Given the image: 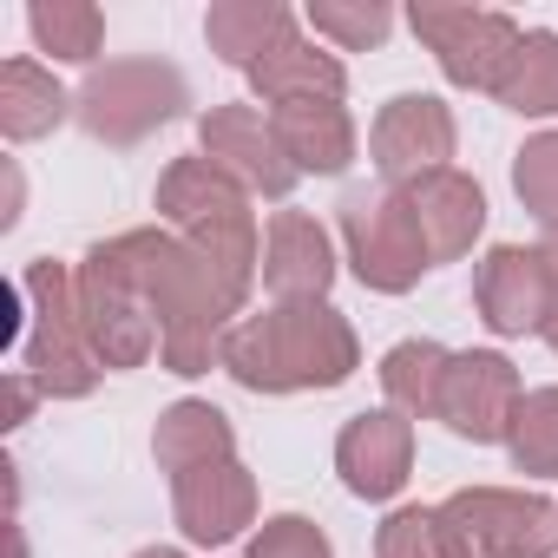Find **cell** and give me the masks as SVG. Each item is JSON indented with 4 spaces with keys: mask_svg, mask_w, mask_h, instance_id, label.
I'll list each match as a JSON object with an SVG mask.
<instances>
[{
    "mask_svg": "<svg viewBox=\"0 0 558 558\" xmlns=\"http://www.w3.org/2000/svg\"><path fill=\"white\" fill-rule=\"evenodd\" d=\"M27 34L40 53H53L66 66H93L106 47V14L93 0H40V8H27Z\"/></svg>",
    "mask_w": 558,
    "mask_h": 558,
    "instance_id": "obj_25",
    "label": "cell"
},
{
    "mask_svg": "<svg viewBox=\"0 0 558 558\" xmlns=\"http://www.w3.org/2000/svg\"><path fill=\"white\" fill-rule=\"evenodd\" d=\"M132 276H138V290L151 303V323H158V362L171 375H204L217 355H223V336L236 329L230 316H243V290L230 283V276L197 256L178 230H125L119 236Z\"/></svg>",
    "mask_w": 558,
    "mask_h": 558,
    "instance_id": "obj_1",
    "label": "cell"
},
{
    "mask_svg": "<svg viewBox=\"0 0 558 558\" xmlns=\"http://www.w3.org/2000/svg\"><path fill=\"white\" fill-rule=\"evenodd\" d=\"M453 138H460V125H453V112L434 93H401V99H388L375 112L368 151H375V171L401 191V184H414L427 171H447Z\"/></svg>",
    "mask_w": 558,
    "mask_h": 558,
    "instance_id": "obj_13",
    "label": "cell"
},
{
    "mask_svg": "<svg viewBox=\"0 0 558 558\" xmlns=\"http://www.w3.org/2000/svg\"><path fill=\"white\" fill-rule=\"evenodd\" d=\"M473 310L493 336H545V323L558 316L545 256L525 243H493L473 269Z\"/></svg>",
    "mask_w": 558,
    "mask_h": 558,
    "instance_id": "obj_11",
    "label": "cell"
},
{
    "mask_svg": "<svg viewBox=\"0 0 558 558\" xmlns=\"http://www.w3.org/2000/svg\"><path fill=\"white\" fill-rule=\"evenodd\" d=\"M151 453L158 466L178 480V473H197V466H217V460H236V427L223 408L210 401H171L151 427Z\"/></svg>",
    "mask_w": 558,
    "mask_h": 558,
    "instance_id": "obj_20",
    "label": "cell"
},
{
    "mask_svg": "<svg viewBox=\"0 0 558 558\" xmlns=\"http://www.w3.org/2000/svg\"><path fill=\"white\" fill-rule=\"evenodd\" d=\"M408 191V204H414V223H421V236H427V250H434V263H460L473 243H480V230H486V191L466 178V171H427V178H414V184H401Z\"/></svg>",
    "mask_w": 558,
    "mask_h": 558,
    "instance_id": "obj_17",
    "label": "cell"
},
{
    "mask_svg": "<svg viewBox=\"0 0 558 558\" xmlns=\"http://www.w3.org/2000/svg\"><path fill=\"white\" fill-rule=\"evenodd\" d=\"M538 256H545V269H551V290H558V223L545 230V243H538Z\"/></svg>",
    "mask_w": 558,
    "mask_h": 558,
    "instance_id": "obj_31",
    "label": "cell"
},
{
    "mask_svg": "<svg viewBox=\"0 0 558 558\" xmlns=\"http://www.w3.org/2000/svg\"><path fill=\"white\" fill-rule=\"evenodd\" d=\"M512 466L519 473H558V381L532 388L512 414Z\"/></svg>",
    "mask_w": 558,
    "mask_h": 558,
    "instance_id": "obj_27",
    "label": "cell"
},
{
    "mask_svg": "<svg viewBox=\"0 0 558 558\" xmlns=\"http://www.w3.org/2000/svg\"><path fill=\"white\" fill-rule=\"evenodd\" d=\"M375 558H453L447 532H440V512L434 506H401L388 512V525L375 532Z\"/></svg>",
    "mask_w": 558,
    "mask_h": 558,
    "instance_id": "obj_29",
    "label": "cell"
},
{
    "mask_svg": "<svg viewBox=\"0 0 558 558\" xmlns=\"http://www.w3.org/2000/svg\"><path fill=\"white\" fill-rule=\"evenodd\" d=\"M493 99L506 112H519V119H558V34L551 27H532L519 40V53H512Z\"/></svg>",
    "mask_w": 558,
    "mask_h": 558,
    "instance_id": "obj_24",
    "label": "cell"
},
{
    "mask_svg": "<svg viewBox=\"0 0 558 558\" xmlns=\"http://www.w3.org/2000/svg\"><path fill=\"white\" fill-rule=\"evenodd\" d=\"M73 283H80V316H86V336H93L99 362L106 368H145L158 355V323H151V303L138 290L119 236L86 250V263L73 269Z\"/></svg>",
    "mask_w": 558,
    "mask_h": 558,
    "instance_id": "obj_8",
    "label": "cell"
},
{
    "mask_svg": "<svg viewBox=\"0 0 558 558\" xmlns=\"http://www.w3.org/2000/svg\"><path fill=\"white\" fill-rule=\"evenodd\" d=\"M512 191H519V204H525L545 230L558 223V132H538V138L519 145V158H512Z\"/></svg>",
    "mask_w": 558,
    "mask_h": 558,
    "instance_id": "obj_28",
    "label": "cell"
},
{
    "mask_svg": "<svg viewBox=\"0 0 558 558\" xmlns=\"http://www.w3.org/2000/svg\"><path fill=\"white\" fill-rule=\"evenodd\" d=\"M269 125L283 138L296 171L316 178H342L355 165V119L342 99H290V106H269Z\"/></svg>",
    "mask_w": 558,
    "mask_h": 558,
    "instance_id": "obj_18",
    "label": "cell"
},
{
    "mask_svg": "<svg viewBox=\"0 0 558 558\" xmlns=\"http://www.w3.org/2000/svg\"><path fill=\"white\" fill-rule=\"evenodd\" d=\"M447 368H453V355L440 342H427V336L421 342H395L381 355V395H388V408L408 414V421H434L440 414Z\"/></svg>",
    "mask_w": 558,
    "mask_h": 558,
    "instance_id": "obj_23",
    "label": "cell"
},
{
    "mask_svg": "<svg viewBox=\"0 0 558 558\" xmlns=\"http://www.w3.org/2000/svg\"><path fill=\"white\" fill-rule=\"evenodd\" d=\"M66 112H73V99L40 60H8L0 66V132H8L14 145L47 138Z\"/></svg>",
    "mask_w": 558,
    "mask_h": 558,
    "instance_id": "obj_22",
    "label": "cell"
},
{
    "mask_svg": "<svg viewBox=\"0 0 558 558\" xmlns=\"http://www.w3.org/2000/svg\"><path fill=\"white\" fill-rule=\"evenodd\" d=\"M310 27L329 47L362 53V47H381L395 34V8H381V0H310Z\"/></svg>",
    "mask_w": 558,
    "mask_h": 558,
    "instance_id": "obj_26",
    "label": "cell"
},
{
    "mask_svg": "<svg viewBox=\"0 0 558 558\" xmlns=\"http://www.w3.org/2000/svg\"><path fill=\"white\" fill-rule=\"evenodd\" d=\"M408 27L440 60V73L466 93H499V80L525 40V27L493 8H408Z\"/></svg>",
    "mask_w": 558,
    "mask_h": 558,
    "instance_id": "obj_9",
    "label": "cell"
},
{
    "mask_svg": "<svg viewBox=\"0 0 558 558\" xmlns=\"http://www.w3.org/2000/svg\"><path fill=\"white\" fill-rule=\"evenodd\" d=\"M217 368L250 395H310L342 388L362 368V342L336 303H269L223 336Z\"/></svg>",
    "mask_w": 558,
    "mask_h": 558,
    "instance_id": "obj_2",
    "label": "cell"
},
{
    "mask_svg": "<svg viewBox=\"0 0 558 558\" xmlns=\"http://www.w3.org/2000/svg\"><path fill=\"white\" fill-rule=\"evenodd\" d=\"M184 106H191V86L165 60H112V66H93L86 86L73 93V119L86 125V138L119 145V151L138 145V138H151L158 125H171Z\"/></svg>",
    "mask_w": 558,
    "mask_h": 558,
    "instance_id": "obj_6",
    "label": "cell"
},
{
    "mask_svg": "<svg viewBox=\"0 0 558 558\" xmlns=\"http://www.w3.org/2000/svg\"><path fill=\"white\" fill-rule=\"evenodd\" d=\"M243 558H336V551H329V532L316 519L283 512V519H263L256 525V538H250Z\"/></svg>",
    "mask_w": 558,
    "mask_h": 558,
    "instance_id": "obj_30",
    "label": "cell"
},
{
    "mask_svg": "<svg viewBox=\"0 0 558 558\" xmlns=\"http://www.w3.org/2000/svg\"><path fill=\"white\" fill-rule=\"evenodd\" d=\"M21 296H27V342H21V368L40 381L47 401H80L99 388L106 362L86 336V316H80V283L73 269L53 263V256H34L21 269Z\"/></svg>",
    "mask_w": 558,
    "mask_h": 558,
    "instance_id": "obj_4",
    "label": "cell"
},
{
    "mask_svg": "<svg viewBox=\"0 0 558 558\" xmlns=\"http://www.w3.org/2000/svg\"><path fill=\"white\" fill-rule=\"evenodd\" d=\"M158 217L250 296L263 250H256V210L243 184H230L210 158H171V171L158 178Z\"/></svg>",
    "mask_w": 558,
    "mask_h": 558,
    "instance_id": "obj_3",
    "label": "cell"
},
{
    "mask_svg": "<svg viewBox=\"0 0 558 558\" xmlns=\"http://www.w3.org/2000/svg\"><path fill=\"white\" fill-rule=\"evenodd\" d=\"M171 512H178V532L191 545H230L256 519V480H250L243 460H217V466L178 473L171 480Z\"/></svg>",
    "mask_w": 558,
    "mask_h": 558,
    "instance_id": "obj_16",
    "label": "cell"
},
{
    "mask_svg": "<svg viewBox=\"0 0 558 558\" xmlns=\"http://www.w3.org/2000/svg\"><path fill=\"white\" fill-rule=\"evenodd\" d=\"M197 158H210L230 184H243L250 197H290L296 191V165L283 151V138H276L269 112L256 106H210L197 119Z\"/></svg>",
    "mask_w": 558,
    "mask_h": 558,
    "instance_id": "obj_10",
    "label": "cell"
},
{
    "mask_svg": "<svg viewBox=\"0 0 558 558\" xmlns=\"http://www.w3.org/2000/svg\"><path fill=\"white\" fill-rule=\"evenodd\" d=\"M525 388H519V368L499 355V349H466L453 355L447 368V388H440V414L460 440L473 447H493V440H512V414H519Z\"/></svg>",
    "mask_w": 558,
    "mask_h": 558,
    "instance_id": "obj_12",
    "label": "cell"
},
{
    "mask_svg": "<svg viewBox=\"0 0 558 558\" xmlns=\"http://www.w3.org/2000/svg\"><path fill=\"white\" fill-rule=\"evenodd\" d=\"M283 34H296V14L283 8V0H217V8L204 14V40L223 66L250 73Z\"/></svg>",
    "mask_w": 558,
    "mask_h": 558,
    "instance_id": "obj_21",
    "label": "cell"
},
{
    "mask_svg": "<svg viewBox=\"0 0 558 558\" xmlns=\"http://www.w3.org/2000/svg\"><path fill=\"white\" fill-rule=\"evenodd\" d=\"M453 558H558V499L512 486H460L440 506Z\"/></svg>",
    "mask_w": 558,
    "mask_h": 558,
    "instance_id": "obj_5",
    "label": "cell"
},
{
    "mask_svg": "<svg viewBox=\"0 0 558 558\" xmlns=\"http://www.w3.org/2000/svg\"><path fill=\"white\" fill-rule=\"evenodd\" d=\"M545 342H551V355H558V316H551V323H545Z\"/></svg>",
    "mask_w": 558,
    "mask_h": 558,
    "instance_id": "obj_33",
    "label": "cell"
},
{
    "mask_svg": "<svg viewBox=\"0 0 558 558\" xmlns=\"http://www.w3.org/2000/svg\"><path fill=\"white\" fill-rule=\"evenodd\" d=\"M342 243H349V269L375 296H408L434 269V250H427V236L414 223V204L395 184L342 197Z\"/></svg>",
    "mask_w": 558,
    "mask_h": 558,
    "instance_id": "obj_7",
    "label": "cell"
},
{
    "mask_svg": "<svg viewBox=\"0 0 558 558\" xmlns=\"http://www.w3.org/2000/svg\"><path fill=\"white\" fill-rule=\"evenodd\" d=\"M336 473L355 499H395L414 473V421L395 408H368L336 434Z\"/></svg>",
    "mask_w": 558,
    "mask_h": 558,
    "instance_id": "obj_14",
    "label": "cell"
},
{
    "mask_svg": "<svg viewBox=\"0 0 558 558\" xmlns=\"http://www.w3.org/2000/svg\"><path fill=\"white\" fill-rule=\"evenodd\" d=\"M250 93L263 106H290V99H342L349 93V73L336 53H323L316 40L303 34H283L256 66H250Z\"/></svg>",
    "mask_w": 558,
    "mask_h": 558,
    "instance_id": "obj_19",
    "label": "cell"
},
{
    "mask_svg": "<svg viewBox=\"0 0 558 558\" xmlns=\"http://www.w3.org/2000/svg\"><path fill=\"white\" fill-rule=\"evenodd\" d=\"M329 283H336L329 230L303 210H276L263 236V290L276 303H329Z\"/></svg>",
    "mask_w": 558,
    "mask_h": 558,
    "instance_id": "obj_15",
    "label": "cell"
},
{
    "mask_svg": "<svg viewBox=\"0 0 558 558\" xmlns=\"http://www.w3.org/2000/svg\"><path fill=\"white\" fill-rule=\"evenodd\" d=\"M138 558H184V551H178V545H145Z\"/></svg>",
    "mask_w": 558,
    "mask_h": 558,
    "instance_id": "obj_32",
    "label": "cell"
}]
</instances>
